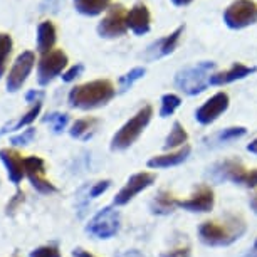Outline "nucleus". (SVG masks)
I'll list each match as a JSON object with an SVG mask.
<instances>
[{"instance_id": "obj_1", "label": "nucleus", "mask_w": 257, "mask_h": 257, "mask_svg": "<svg viewBox=\"0 0 257 257\" xmlns=\"http://www.w3.org/2000/svg\"><path fill=\"white\" fill-rule=\"evenodd\" d=\"M116 91L113 82L108 79H96L84 84L74 86L69 91V104L77 109H96L101 106H106L114 98Z\"/></svg>"}, {"instance_id": "obj_2", "label": "nucleus", "mask_w": 257, "mask_h": 257, "mask_svg": "<svg viewBox=\"0 0 257 257\" xmlns=\"http://www.w3.org/2000/svg\"><path fill=\"white\" fill-rule=\"evenodd\" d=\"M215 67V62L212 61H202L195 66H188L177 72L175 86L188 96L200 94L207 89Z\"/></svg>"}, {"instance_id": "obj_3", "label": "nucleus", "mask_w": 257, "mask_h": 257, "mask_svg": "<svg viewBox=\"0 0 257 257\" xmlns=\"http://www.w3.org/2000/svg\"><path fill=\"white\" fill-rule=\"evenodd\" d=\"M245 232V225L240 220H230L227 224H217V222H203L198 229L200 240L210 247H224L230 245Z\"/></svg>"}, {"instance_id": "obj_4", "label": "nucleus", "mask_w": 257, "mask_h": 257, "mask_svg": "<svg viewBox=\"0 0 257 257\" xmlns=\"http://www.w3.org/2000/svg\"><path fill=\"white\" fill-rule=\"evenodd\" d=\"M153 108L150 104L143 106L132 119H128L121 128L116 132V135L111 140V150L113 152H123V150L130 148L132 145L140 138V135L145 132V128L152 121Z\"/></svg>"}, {"instance_id": "obj_5", "label": "nucleus", "mask_w": 257, "mask_h": 257, "mask_svg": "<svg viewBox=\"0 0 257 257\" xmlns=\"http://www.w3.org/2000/svg\"><path fill=\"white\" fill-rule=\"evenodd\" d=\"M119 230V212L113 207H104L96 213L89 224L86 225V232L96 239H111Z\"/></svg>"}, {"instance_id": "obj_6", "label": "nucleus", "mask_w": 257, "mask_h": 257, "mask_svg": "<svg viewBox=\"0 0 257 257\" xmlns=\"http://www.w3.org/2000/svg\"><path fill=\"white\" fill-rule=\"evenodd\" d=\"M224 22L230 29H244L257 22V4L252 0H235L224 12Z\"/></svg>"}, {"instance_id": "obj_7", "label": "nucleus", "mask_w": 257, "mask_h": 257, "mask_svg": "<svg viewBox=\"0 0 257 257\" xmlns=\"http://www.w3.org/2000/svg\"><path fill=\"white\" fill-rule=\"evenodd\" d=\"M67 66V56L61 49H54L42 56L37 66V82L41 86H47L49 82L61 74Z\"/></svg>"}, {"instance_id": "obj_8", "label": "nucleus", "mask_w": 257, "mask_h": 257, "mask_svg": "<svg viewBox=\"0 0 257 257\" xmlns=\"http://www.w3.org/2000/svg\"><path fill=\"white\" fill-rule=\"evenodd\" d=\"M126 9L121 6V4H114L108 9V14L104 16L103 21L99 22L98 26V34L104 39H116L121 37L128 29V24H126Z\"/></svg>"}, {"instance_id": "obj_9", "label": "nucleus", "mask_w": 257, "mask_h": 257, "mask_svg": "<svg viewBox=\"0 0 257 257\" xmlns=\"http://www.w3.org/2000/svg\"><path fill=\"white\" fill-rule=\"evenodd\" d=\"M34 64H36V54L31 51H26L22 54L17 56L16 62H14L12 69L9 71L6 86L9 93H17L19 89L24 86V82L27 81L29 74L34 69Z\"/></svg>"}, {"instance_id": "obj_10", "label": "nucleus", "mask_w": 257, "mask_h": 257, "mask_svg": "<svg viewBox=\"0 0 257 257\" xmlns=\"http://www.w3.org/2000/svg\"><path fill=\"white\" fill-rule=\"evenodd\" d=\"M155 180H157V175H155V173H150V172L135 173V175L128 178L126 185L116 193L114 205H126V203H130L140 192H143V190H147L148 187H152Z\"/></svg>"}, {"instance_id": "obj_11", "label": "nucleus", "mask_w": 257, "mask_h": 257, "mask_svg": "<svg viewBox=\"0 0 257 257\" xmlns=\"http://www.w3.org/2000/svg\"><path fill=\"white\" fill-rule=\"evenodd\" d=\"M229 108V94L220 91V93L213 94L210 99H207L200 108L195 111V119L200 124L207 126L217 121Z\"/></svg>"}, {"instance_id": "obj_12", "label": "nucleus", "mask_w": 257, "mask_h": 257, "mask_svg": "<svg viewBox=\"0 0 257 257\" xmlns=\"http://www.w3.org/2000/svg\"><path fill=\"white\" fill-rule=\"evenodd\" d=\"M213 203H215V197H213L212 188L203 185L198 187L195 193L187 200H177V207L193 213H207L213 208Z\"/></svg>"}, {"instance_id": "obj_13", "label": "nucleus", "mask_w": 257, "mask_h": 257, "mask_svg": "<svg viewBox=\"0 0 257 257\" xmlns=\"http://www.w3.org/2000/svg\"><path fill=\"white\" fill-rule=\"evenodd\" d=\"M183 31H185V26H180V27H177L172 34L158 39L157 42H153L152 46H148L147 52H145V57H147L148 61H155V59H160V57L172 54V52L177 49L178 42H180V37H182Z\"/></svg>"}, {"instance_id": "obj_14", "label": "nucleus", "mask_w": 257, "mask_h": 257, "mask_svg": "<svg viewBox=\"0 0 257 257\" xmlns=\"http://www.w3.org/2000/svg\"><path fill=\"white\" fill-rule=\"evenodd\" d=\"M0 160L7 168L9 180L14 185H19L22 178L26 177V167H24V158L21 157V153L11 148H2L0 150Z\"/></svg>"}, {"instance_id": "obj_15", "label": "nucleus", "mask_w": 257, "mask_h": 257, "mask_svg": "<svg viewBox=\"0 0 257 257\" xmlns=\"http://www.w3.org/2000/svg\"><path fill=\"white\" fill-rule=\"evenodd\" d=\"M247 170L244 168V165L240 162H235V160H225L222 163H217L215 167L212 168V177L215 178L217 182L222 180H230L234 183H240L244 180Z\"/></svg>"}, {"instance_id": "obj_16", "label": "nucleus", "mask_w": 257, "mask_h": 257, "mask_svg": "<svg viewBox=\"0 0 257 257\" xmlns=\"http://www.w3.org/2000/svg\"><path fill=\"white\" fill-rule=\"evenodd\" d=\"M126 24H128V29H132L137 36L147 34L150 31V24H152L148 7L145 4H135L126 16Z\"/></svg>"}, {"instance_id": "obj_17", "label": "nucleus", "mask_w": 257, "mask_h": 257, "mask_svg": "<svg viewBox=\"0 0 257 257\" xmlns=\"http://www.w3.org/2000/svg\"><path fill=\"white\" fill-rule=\"evenodd\" d=\"M255 71H257V67H249V66L240 64V62H235V64L232 66L230 69L212 74L210 81H208V84H212V86H224V84H229V82L244 79V77L254 74Z\"/></svg>"}, {"instance_id": "obj_18", "label": "nucleus", "mask_w": 257, "mask_h": 257, "mask_svg": "<svg viewBox=\"0 0 257 257\" xmlns=\"http://www.w3.org/2000/svg\"><path fill=\"white\" fill-rule=\"evenodd\" d=\"M190 155V147L185 145L183 148H180L178 152H170L165 155H158V157H153L148 160V167L153 170L158 168H170V167H177V165L183 163Z\"/></svg>"}, {"instance_id": "obj_19", "label": "nucleus", "mask_w": 257, "mask_h": 257, "mask_svg": "<svg viewBox=\"0 0 257 257\" xmlns=\"http://www.w3.org/2000/svg\"><path fill=\"white\" fill-rule=\"evenodd\" d=\"M56 39H57V34H56V27L54 24L49 22V21H44L39 24L37 27V51L41 52L42 56L47 54V52L54 51L52 47L56 44Z\"/></svg>"}, {"instance_id": "obj_20", "label": "nucleus", "mask_w": 257, "mask_h": 257, "mask_svg": "<svg viewBox=\"0 0 257 257\" xmlns=\"http://www.w3.org/2000/svg\"><path fill=\"white\" fill-rule=\"evenodd\" d=\"M111 0H74L76 11L82 16H99L103 11H108Z\"/></svg>"}, {"instance_id": "obj_21", "label": "nucleus", "mask_w": 257, "mask_h": 257, "mask_svg": "<svg viewBox=\"0 0 257 257\" xmlns=\"http://www.w3.org/2000/svg\"><path fill=\"white\" fill-rule=\"evenodd\" d=\"M96 126H98V119L96 118H82L76 119L74 124L71 126L69 133L72 138L77 140H88L93 137V133L96 132Z\"/></svg>"}, {"instance_id": "obj_22", "label": "nucleus", "mask_w": 257, "mask_h": 257, "mask_svg": "<svg viewBox=\"0 0 257 257\" xmlns=\"http://www.w3.org/2000/svg\"><path fill=\"white\" fill-rule=\"evenodd\" d=\"M152 212L158 215H168L177 208V198L168 192H160L152 202Z\"/></svg>"}, {"instance_id": "obj_23", "label": "nucleus", "mask_w": 257, "mask_h": 257, "mask_svg": "<svg viewBox=\"0 0 257 257\" xmlns=\"http://www.w3.org/2000/svg\"><path fill=\"white\" fill-rule=\"evenodd\" d=\"M41 108H42V103H36L31 109L27 111L26 114L21 116V118H19L16 123H9V124L4 126V128L0 130V137H2V135H6V133H9V132H17V130H22L24 126H29V124L32 123V121H36L39 113H41Z\"/></svg>"}, {"instance_id": "obj_24", "label": "nucleus", "mask_w": 257, "mask_h": 257, "mask_svg": "<svg viewBox=\"0 0 257 257\" xmlns=\"http://www.w3.org/2000/svg\"><path fill=\"white\" fill-rule=\"evenodd\" d=\"M188 140V135L185 132V128L182 126V123H178L175 121L172 126V130H170V135L165 140V145L163 148L165 150H173V148H178V147H185Z\"/></svg>"}, {"instance_id": "obj_25", "label": "nucleus", "mask_w": 257, "mask_h": 257, "mask_svg": "<svg viewBox=\"0 0 257 257\" xmlns=\"http://www.w3.org/2000/svg\"><path fill=\"white\" fill-rule=\"evenodd\" d=\"M24 167H26V177L29 180L44 177V173H46V163H44V160L39 157L24 158Z\"/></svg>"}, {"instance_id": "obj_26", "label": "nucleus", "mask_w": 257, "mask_h": 257, "mask_svg": "<svg viewBox=\"0 0 257 257\" xmlns=\"http://www.w3.org/2000/svg\"><path fill=\"white\" fill-rule=\"evenodd\" d=\"M12 37L6 32H0V77L6 74L7 61L12 52Z\"/></svg>"}, {"instance_id": "obj_27", "label": "nucleus", "mask_w": 257, "mask_h": 257, "mask_svg": "<svg viewBox=\"0 0 257 257\" xmlns=\"http://www.w3.org/2000/svg\"><path fill=\"white\" fill-rule=\"evenodd\" d=\"M180 104H182L180 96H177L173 93L163 94L162 96V108H160V116H162V118H168V116H172L178 108H180Z\"/></svg>"}, {"instance_id": "obj_28", "label": "nucleus", "mask_w": 257, "mask_h": 257, "mask_svg": "<svg viewBox=\"0 0 257 257\" xmlns=\"http://www.w3.org/2000/svg\"><path fill=\"white\" fill-rule=\"evenodd\" d=\"M247 130L244 126H232V128H225L222 130L215 135V140L219 143H230V142H235V140H239L242 137H245Z\"/></svg>"}, {"instance_id": "obj_29", "label": "nucleus", "mask_w": 257, "mask_h": 257, "mask_svg": "<svg viewBox=\"0 0 257 257\" xmlns=\"http://www.w3.org/2000/svg\"><path fill=\"white\" fill-rule=\"evenodd\" d=\"M145 72H147L145 67H135V69H132L130 72H126L124 76H121L119 77V91L121 93L128 91L138 79H142V77L145 76Z\"/></svg>"}, {"instance_id": "obj_30", "label": "nucleus", "mask_w": 257, "mask_h": 257, "mask_svg": "<svg viewBox=\"0 0 257 257\" xmlns=\"http://www.w3.org/2000/svg\"><path fill=\"white\" fill-rule=\"evenodd\" d=\"M44 123H49L54 130V133H61L62 130L66 128L67 123H69V114L66 113H49L46 114Z\"/></svg>"}, {"instance_id": "obj_31", "label": "nucleus", "mask_w": 257, "mask_h": 257, "mask_svg": "<svg viewBox=\"0 0 257 257\" xmlns=\"http://www.w3.org/2000/svg\"><path fill=\"white\" fill-rule=\"evenodd\" d=\"M29 182H31V185L36 188L39 193H44V195H49V193H56L57 192V188L52 185V183L47 180L46 177L32 178V180H29Z\"/></svg>"}, {"instance_id": "obj_32", "label": "nucleus", "mask_w": 257, "mask_h": 257, "mask_svg": "<svg viewBox=\"0 0 257 257\" xmlns=\"http://www.w3.org/2000/svg\"><path fill=\"white\" fill-rule=\"evenodd\" d=\"M34 138H36V130L27 128V130H24L21 135H17V137H12L11 143L14 147H27L29 143H32Z\"/></svg>"}, {"instance_id": "obj_33", "label": "nucleus", "mask_w": 257, "mask_h": 257, "mask_svg": "<svg viewBox=\"0 0 257 257\" xmlns=\"http://www.w3.org/2000/svg\"><path fill=\"white\" fill-rule=\"evenodd\" d=\"M29 257H62L57 245H41L37 249H34Z\"/></svg>"}, {"instance_id": "obj_34", "label": "nucleus", "mask_w": 257, "mask_h": 257, "mask_svg": "<svg viewBox=\"0 0 257 257\" xmlns=\"http://www.w3.org/2000/svg\"><path fill=\"white\" fill-rule=\"evenodd\" d=\"M109 187H111V180H101L98 183H94V185L91 187V190H89L91 198H98L99 195H103V193L108 190Z\"/></svg>"}, {"instance_id": "obj_35", "label": "nucleus", "mask_w": 257, "mask_h": 257, "mask_svg": "<svg viewBox=\"0 0 257 257\" xmlns=\"http://www.w3.org/2000/svg\"><path fill=\"white\" fill-rule=\"evenodd\" d=\"M82 71H84V66L82 64H76V66H72L69 67L64 74H62V81L64 82H71V81H74L76 77H79L82 74Z\"/></svg>"}, {"instance_id": "obj_36", "label": "nucleus", "mask_w": 257, "mask_h": 257, "mask_svg": "<svg viewBox=\"0 0 257 257\" xmlns=\"http://www.w3.org/2000/svg\"><path fill=\"white\" fill-rule=\"evenodd\" d=\"M162 257H190V249L188 247H180V249L165 252V254H162Z\"/></svg>"}, {"instance_id": "obj_37", "label": "nucleus", "mask_w": 257, "mask_h": 257, "mask_svg": "<svg viewBox=\"0 0 257 257\" xmlns=\"http://www.w3.org/2000/svg\"><path fill=\"white\" fill-rule=\"evenodd\" d=\"M242 185H245V187H255L257 185V170H250V172L245 173L244 180H242Z\"/></svg>"}, {"instance_id": "obj_38", "label": "nucleus", "mask_w": 257, "mask_h": 257, "mask_svg": "<svg viewBox=\"0 0 257 257\" xmlns=\"http://www.w3.org/2000/svg\"><path fill=\"white\" fill-rule=\"evenodd\" d=\"M42 98H44V93H42V91H36V89L29 91V93L26 94V99L29 101V103H41Z\"/></svg>"}, {"instance_id": "obj_39", "label": "nucleus", "mask_w": 257, "mask_h": 257, "mask_svg": "<svg viewBox=\"0 0 257 257\" xmlns=\"http://www.w3.org/2000/svg\"><path fill=\"white\" fill-rule=\"evenodd\" d=\"M116 257H145V255H143L140 250L132 249V250H124V252H121V254H118Z\"/></svg>"}, {"instance_id": "obj_40", "label": "nucleus", "mask_w": 257, "mask_h": 257, "mask_svg": "<svg viewBox=\"0 0 257 257\" xmlns=\"http://www.w3.org/2000/svg\"><path fill=\"white\" fill-rule=\"evenodd\" d=\"M49 6V7H52V12H57L59 11V7H61V4H62V0H44V4L42 6Z\"/></svg>"}, {"instance_id": "obj_41", "label": "nucleus", "mask_w": 257, "mask_h": 257, "mask_svg": "<svg viewBox=\"0 0 257 257\" xmlns=\"http://www.w3.org/2000/svg\"><path fill=\"white\" fill-rule=\"evenodd\" d=\"M72 257H96V255H93L91 252L84 250V249H74L72 250Z\"/></svg>"}, {"instance_id": "obj_42", "label": "nucleus", "mask_w": 257, "mask_h": 257, "mask_svg": "<svg viewBox=\"0 0 257 257\" xmlns=\"http://www.w3.org/2000/svg\"><path fill=\"white\" fill-rule=\"evenodd\" d=\"M247 150H249L250 153H254L257 155V138L254 140V142H250L249 145H247Z\"/></svg>"}, {"instance_id": "obj_43", "label": "nucleus", "mask_w": 257, "mask_h": 257, "mask_svg": "<svg viewBox=\"0 0 257 257\" xmlns=\"http://www.w3.org/2000/svg\"><path fill=\"white\" fill-rule=\"evenodd\" d=\"M250 208L254 210V213H257V193H254L250 198Z\"/></svg>"}, {"instance_id": "obj_44", "label": "nucleus", "mask_w": 257, "mask_h": 257, "mask_svg": "<svg viewBox=\"0 0 257 257\" xmlns=\"http://www.w3.org/2000/svg\"><path fill=\"white\" fill-rule=\"evenodd\" d=\"M244 257H257V240H255V244H254V247L247 252V254L244 255Z\"/></svg>"}, {"instance_id": "obj_45", "label": "nucleus", "mask_w": 257, "mask_h": 257, "mask_svg": "<svg viewBox=\"0 0 257 257\" xmlns=\"http://www.w3.org/2000/svg\"><path fill=\"white\" fill-rule=\"evenodd\" d=\"M175 6H178V7H182V6H188V4L192 2V0H172Z\"/></svg>"}]
</instances>
